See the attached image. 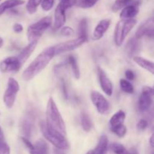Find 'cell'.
<instances>
[{
	"instance_id": "10",
	"label": "cell",
	"mask_w": 154,
	"mask_h": 154,
	"mask_svg": "<svg viewBox=\"0 0 154 154\" xmlns=\"http://www.w3.org/2000/svg\"><path fill=\"white\" fill-rule=\"evenodd\" d=\"M22 65L20 63L17 57H8L0 63V71L4 73L17 72Z\"/></svg>"
},
{
	"instance_id": "44",
	"label": "cell",
	"mask_w": 154,
	"mask_h": 154,
	"mask_svg": "<svg viewBox=\"0 0 154 154\" xmlns=\"http://www.w3.org/2000/svg\"><path fill=\"white\" fill-rule=\"evenodd\" d=\"M2 140H4V134H3L1 127H0V141H2Z\"/></svg>"
},
{
	"instance_id": "18",
	"label": "cell",
	"mask_w": 154,
	"mask_h": 154,
	"mask_svg": "<svg viewBox=\"0 0 154 154\" xmlns=\"http://www.w3.org/2000/svg\"><path fill=\"white\" fill-rule=\"evenodd\" d=\"M133 61L142 69H145L146 71L150 72L151 74H154V66L153 62L150 61L144 57H138V56H135L133 57Z\"/></svg>"
},
{
	"instance_id": "35",
	"label": "cell",
	"mask_w": 154,
	"mask_h": 154,
	"mask_svg": "<svg viewBox=\"0 0 154 154\" xmlns=\"http://www.w3.org/2000/svg\"><path fill=\"white\" fill-rule=\"evenodd\" d=\"M11 149L5 140L0 141V154H10Z\"/></svg>"
},
{
	"instance_id": "40",
	"label": "cell",
	"mask_w": 154,
	"mask_h": 154,
	"mask_svg": "<svg viewBox=\"0 0 154 154\" xmlns=\"http://www.w3.org/2000/svg\"><path fill=\"white\" fill-rule=\"evenodd\" d=\"M125 76H126L127 81H133L135 78V75L132 70L130 69H128L125 72Z\"/></svg>"
},
{
	"instance_id": "43",
	"label": "cell",
	"mask_w": 154,
	"mask_h": 154,
	"mask_svg": "<svg viewBox=\"0 0 154 154\" xmlns=\"http://www.w3.org/2000/svg\"><path fill=\"white\" fill-rule=\"evenodd\" d=\"M150 147L153 148V134H152L150 138Z\"/></svg>"
},
{
	"instance_id": "15",
	"label": "cell",
	"mask_w": 154,
	"mask_h": 154,
	"mask_svg": "<svg viewBox=\"0 0 154 154\" xmlns=\"http://www.w3.org/2000/svg\"><path fill=\"white\" fill-rule=\"evenodd\" d=\"M33 129V117L30 114L23 119L20 123V129L25 138H28L31 136Z\"/></svg>"
},
{
	"instance_id": "7",
	"label": "cell",
	"mask_w": 154,
	"mask_h": 154,
	"mask_svg": "<svg viewBox=\"0 0 154 154\" xmlns=\"http://www.w3.org/2000/svg\"><path fill=\"white\" fill-rule=\"evenodd\" d=\"M153 89L150 87H144L138 98V108L141 111H146L153 103Z\"/></svg>"
},
{
	"instance_id": "47",
	"label": "cell",
	"mask_w": 154,
	"mask_h": 154,
	"mask_svg": "<svg viewBox=\"0 0 154 154\" xmlns=\"http://www.w3.org/2000/svg\"><path fill=\"white\" fill-rule=\"evenodd\" d=\"M86 154H94V153H93V150H89V151Z\"/></svg>"
},
{
	"instance_id": "17",
	"label": "cell",
	"mask_w": 154,
	"mask_h": 154,
	"mask_svg": "<svg viewBox=\"0 0 154 154\" xmlns=\"http://www.w3.org/2000/svg\"><path fill=\"white\" fill-rule=\"evenodd\" d=\"M38 42H30L27 46H26L22 50L20 54L18 55L17 59L19 60L20 63L21 65L24 64L25 62L28 60V58H29V57L31 56V54H32L33 51L35 49L36 46H37Z\"/></svg>"
},
{
	"instance_id": "26",
	"label": "cell",
	"mask_w": 154,
	"mask_h": 154,
	"mask_svg": "<svg viewBox=\"0 0 154 154\" xmlns=\"http://www.w3.org/2000/svg\"><path fill=\"white\" fill-rule=\"evenodd\" d=\"M87 28H88V24H87V18H83L80 20L79 25H78V32H79V37L85 38L88 40L87 37Z\"/></svg>"
},
{
	"instance_id": "32",
	"label": "cell",
	"mask_w": 154,
	"mask_h": 154,
	"mask_svg": "<svg viewBox=\"0 0 154 154\" xmlns=\"http://www.w3.org/2000/svg\"><path fill=\"white\" fill-rule=\"evenodd\" d=\"M99 0H80L78 3V5L82 8H90L94 6Z\"/></svg>"
},
{
	"instance_id": "13",
	"label": "cell",
	"mask_w": 154,
	"mask_h": 154,
	"mask_svg": "<svg viewBox=\"0 0 154 154\" xmlns=\"http://www.w3.org/2000/svg\"><path fill=\"white\" fill-rule=\"evenodd\" d=\"M111 24L109 19H104L101 20L95 28L93 33V39L94 41H99L104 36L105 33L108 31Z\"/></svg>"
},
{
	"instance_id": "6",
	"label": "cell",
	"mask_w": 154,
	"mask_h": 154,
	"mask_svg": "<svg viewBox=\"0 0 154 154\" xmlns=\"http://www.w3.org/2000/svg\"><path fill=\"white\" fill-rule=\"evenodd\" d=\"M87 42V39L78 37L75 39H72V40L67 41L66 42L58 44V45H55V46H53L54 47V55H59V54H63V53L68 52V51H73V50H75L78 48H79L80 46H81L83 44H84Z\"/></svg>"
},
{
	"instance_id": "16",
	"label": "cell",
	"mask_w": 154,
	"mask_h": 154,
	"mask_svg": "<svg viewBox=\"0 0 154 154\" xmlns=\"http://www.w3.org/2000/svg\"><path fill=\"white\" fill-rule=\"evenodd\" d=\"M140 48H141V45H140L139 40L135 38H132L128 41L125 50H126V53L128 57H134L139 52Z\"/></svg>"
},
{
	"instance_id": "45",
	"label": "cell",
	"mask_w": 154,
	"mask_h": 154,
	"mask_svg": "<svg viewBox=\"0 0 154 154\" xmlns=\"http://www.w3.org/2000/svg\"><path fill=\"white\" fill-rule=\"evenodd\" d=\"M54 154H64L63 153V150H58V149H55L54 150Z\"/></svg>"
},
{
	"instance_id": "20",
	"label": "cell",
	"mask_w": 154,
	"mask_h": 154,
	"mask_svg": "<svg viewBox=\"0 0 154 154\" xmlns=\"http://www.w3.org/2000/svg\"><path fill=\"white\" fill-rule=\"evenodd\" d=\"M123 21H124L123 20L119 21L116 25L115 30H114V42L117 47L122 46L125 40L123 33Z\"/></svg>"
},
{
	"instance_id": "37",
	"label": "cell",
	"mask_w": 154,
	"mask_h": 154,
	"mask_svg": "<svg viewBox=\"0 0 154 154\" xmlns=\"http://www.w3.org/2000/svg\"><path fill=\"white\" fill-rule=\"evenodd\" d=\"M148 126V122L145 119H141L138 121V123H137V128H138V130L140 131H144Z\"/></svg>"
},
{
	"instance_id": "30",
	"label": "cell",
	"mask_w": 154,
	"mask_h": 154,
	"mask_svg": "<svg viewBox=\"0 0 154 154\" xmlns=\"http://www.w3.org/2000/svg\"><path fill=\"white\" fill-rule=\"evenodd\" d=\"M110 149L115 154H128L127 149L119 143H112L110 145Z\"/></svg>"
},
{
	"instance_id": "41",
	"label": "cell",
	"mask_w": 154,
	"mask_h": 154,
	"mask_svg": "<svg viewBox=\"0 0 154 154\" xmlns=\"http://www.w3.org/2000/svg\"><path fill=\"white\" fill-rule=\"evenodd\" d=\"M13 30L14 32L20 33L21 32H23V26L20 23H15L13 26Z\"/></svg>"
},
{
	"instance_id": "46",
	"label": "cell",
	"mask_w": 154,
	"mask_h": 154,
	"mask_svg": "<svg viewBox=\"0 0 154 154\" xmlns=\"http://www.w3.org/2000/svg\"><path fill=\"white\" fill-rule=\"evenodd\" d=\"M3 44H4V41H3V39L1 37H0V48L3 46Z\"/></svg>"
},
{
	"instance_id": "38",
	"label": "cell",
	"mask_w": 154,
	"mask_h": 154,
	"mask_svg": "<svg viewBox=\"0 0 154 154\" xmlns=\"http://www.w3.org/2000/svg\"><path fill=\"white\" fill-rule=\"evenodd\" d=\"M61 89H62V93H63V97H64L65 99L67 100V99H69V91H68L66 83L64 80H62L61 81Z\"/></svg>"
},
{
	"instance_id": "25",
	"label": "cell",
	"mask_w": 154,
	"mask_h": 154,
	"mask_svg": "<svg viewBox=\"0 0 154 154\" xmlns=\"http://www.w3.org/2000/svg\"><path fill=\"white\" fill-rule=\"evenodd\" d=\"M81 126H82L83 129L85 132H90L93 128V123L90 117L89 114H87L86 112L81 113Z\"/></svg>"
},
{
	"instance_id": "24",
	"label": "cell",
	"mask_w": 154,
	"mask_h": 154,
	"mask_svg": "<svg viewBox=\"0 0 154 154\" xmlns=\"http://www.w3.org/2000/svg\"><path fill=\"white\" fill-rule=\"evenodd\" d=\"M68 63L70 65L72 68V71L73 72V75L76 79H79L81 77V72H80V68L78 66L77 59L73 55H71L68 57Z\"/></svg>"
},
{
	"instance_id": "39",
	"label": "cell",
	"mask_w": 154,
	"mask_h": 154,
	"mask_svg": "<svg viewBox=\"0 0 154 154\" xmlns=\"http://www.w3.org/2000/svg\"><path fill=\"white\" fill-rule=\"evenodd\" d=\"M21 140H22L23 143L24 144V145L26 146V147H27V148L29 149V150H32L33 149V147H34V145H33V144H32L31 142H30L29 140L28 139V138H25V137H22L21 138Z\"/></svg>"
},
{
	"instance_id": "4",
	"label": "cell",
	"mask_w": 154,
	"mask_h": 154,
	"mask_svg": "<svg viewBox=\"0 0 154 154\" xmlns=\"http://www.w3.org/2000/svg\"><path fill=\"white\" fill-rule=\"evenodd\" d=\"M52 23L51 17H45L38 22L32 24L27 29V38L30 42H38Z\"/></svg>"
},
{
	"instance_id": "21",
	"label": "cell",
	"mask_w": 154,
	"mask_h": 154,
	"mask_svg": "<svg viewBox=\"0 0 154 154\" xmlns=\"http://www.w3.org/2000/svg\"><path fill=\"white\" fill-rule=\"evenodd\" d=\"M108 148V139L105 135H101L97 146L93 150L94 154H106Z\"/></svg>"
},
{
	"instance_id": "28",
	"label": "cell",
	"mask_w": 154,
	"mask_h": 154,
	"mask_svg": "<svg viewBox=\"0 0 154 154\" xmlns=\"http://www.w3.org/2000/svg\"><path fill=\"white\" fill-rule=\"evenodd\" d=\"M120 86L121 90L124 93H128V94H132L134 93V87L132 84L127 81L126 79H121L120 81Z\"/></svg>"
},
{
	"instance_id": "23",
	"label": "cell",
	"mask_w": 154,
	"mask_h": 154,
	"mask_svg": "<svg viewBox=\"0 0 154 154\" xmlns=\"http://www.w3.org/2000/svg\"><path fill=\"white\" fill-rule=\"evenodd\" d=\"M125 119H126V114H125L124 111H123L122 110L117 111L110 120L111 128L123 124Z\"/></svg>"
},
{
	"instance_id": "48",
	"label": "cell",
	"mask_w": 154,
	"mask_h": 154,
	"mask_svg": "<svg viewBox=\"0 0 154 154\" xmlns=\"http://www.w3.org/2000/svg\"><path fill=\"white\" fill-rule=\"evenodd\" d=\"M0 1H1V0H0Z\"/></svg>"
},
{
	"instance_id": "9",
	"label": "cell",
	"mask_w": 154,
	"mask_h": 154,
	"mask_svg": "<svg viewBox=\"0 0 154 154\" xmlns=\"http://www.w3.org/2000/svg\"><path fill=\"white\" fill-rule=\"evenodd\" d=\"M154 35V20L153 17L146 20L143 22L135 32V38L140 40L144 36L153 38Z\"/></svg>"
},
{
	"instance_id": "27",
	"label": "cell",
	"mask_w": 154,
	"mask_h": 154,
	"mask_svg": "<svg viewBox=\"0 0 154 154\" xmlns=\"http://www.w3.org/2000/svg\"><path fill=\"white\" fill-rule=\"evenodd\" d=\"M132 2H134V0H115L111 8L113 11L117 12L129 5Z\"/></svg>"
},
{
	"instance_id": "5",
	"label": "cell",
	"mask_w": 154,
	"mask_h": 154,
	"mask_svg": "<svg viewBox=\"0 0 154 154\" xmlns=\"http://www.w3.org/2000/svg\"><path fill=\"white\" fill-rule=\"evenodd\" d=\"M20 90V85L17 81L10 78L8 81L7 88L3 96V102L8 108H11L14 105L17 95Z\"/></svg>"
},
{
	"instance_id": "8",
	"label": "cell",
	"mask_w": 154,
	"mask_h": 154,
	"mask_svg": "<svg viewBox=\"0 0 154 154\" xmlns=\"http://www.w3.org/2000/svg\"><path fill=\"white\" fill-rule=\"evenodd\" d=\"M90 98L99 114H106L109 111L110 104L103 95L97 91H92Z\"/></svg>"
},
{
	"instance_id": "34",
	"label": "cell",
	"mask_w": 154,
	"mask_h": 154,
	"mask_svg": "<svg viewBox=\"0 0 154 154\" xmlns=\"http://www.w3.org/2000/svg\"><path fill=\"white\" fill-rule=\"evenodd\" d=\"M54 2H55V0H42L41 6L45 11H48L52 8Z\"/></svg>"
},
{
	"instance_id": "42",
	"label": "cell",
	"mask_w": 154,
	"mask_h": 154,
	"mask_svg": "<svg viewBox=\"0 0 154 154\" xmlns=\"http://www.w3.org/2000/svg\"><path fill=\"white\" fill-rule=\"evenodd\" d=\"M128 154H139L138 153V150L135 147H132L129 150H128Z\"/></svg>"
},
{
	"instance_id": "12",
	"label": "cell",
	"mask_w": 154,
	"mask_h": 154,
	"mask_svg": "<svg viewBox=\"0 0 154 154\" xmlns=\"http://www.w3.org/2000/svg\"><path fill=\"white\" fill-rule=\"evenodd\" d=\"M139 1L132 2L129 5L122 9V11L120 12V14L122 20L134 19V17H136L139 12Z\"/></svg>"
},
{
	"instance_id": "33",
	"label": "cell",
	"mask_w": 154,
	"mask_h": 154,
	"mask_svg": "<svg viewBox=\"0 0 154 154\" xmlns=\"http://www.w3.org/2000/svg\"><path fill=\"white\" fill-rule=\"evenodd\" d=\"M76 2V0H60V3L58 5H60L63 9L66 11L67 9L73 7Z\"/></svg>"
},
{
	"instance_id": "36",
	"label": "cell",
	"mask_w": 154,
	"mask_h": 154,
	"mask_svg": "<svg viewBox=\"0 0 154 154\" xmlns=\"http://www.w3.org/2000/svg\"><path fill=\"white\" fill-rule=\"evenodd\" d=\"M60 34L63 36H71L75 34V31L71 27L64 26L62 27L61 30H60Z\"/></svg>"
},
{
	"instance_id": "22",
	"label": "cell",
	"mask_w": 154,
	"mask_h": 154,
	"mask_svg": "<svg viewBox=\"0 0 154 154\" xmlns=\"http://www.w3.org/2000/svg\"><path fill=\"white\" fill-rule=\"evenodd\" d=\"M23 0H5L0 5V16L2 15L6 11L12 9L17 6L24 4Z\"/></svg>"
},
{
	"instance_id": "31",
	"label": "cell",
	"mask_w": 154,
	"mask_h": 154,
	"mask_svg": "<svg viewBox=\"0 0 154 154\" xmlns=\"http://www.w3.org/2000/svg\"><path fill=\"white\" fill-rule=\"evenodd\" d=\"M111 130L120 138H123L127 132V129L124 124L120 125V126H115V127H111Z\"/></svg>"
},
{
	"instance_id": "2",
	"label": "cell",
	"mask_w": 154,
	"mask_h": 154,
	"mask_svg": "<svg viewBox=\"0 0 154 154\" xmlns=\"http://www.w3.org/2000/svg\"><path fill=\"white\" fill-rule=\"evenodd\" d=\"M46 123L51 129L60 132L62 135H66V127L64 120L56 105L53 98L48 100L46 110Z\"/></svg>"
},
{
	"instance_id": "14",
	"label": "cell",
	"mask_w": 154,
	"mask_h": 154,
	"mask_svg": "<svg viewBox=\"0 0 154 154\" xmlns=\"http://www.w3.org/2000/svg\"><path fill=\"white\" fill-rule=\"evenodd\" d=\"M66 20V10L63 9L60 5L57 6L54 13V29H59L64 26Z\"/></svg>"
},
{
	"instance_id": "19",
	"label": "cell",
	"mask_w": 154,
	"mask_h": 154,
	"mask_svg": "<svg viewBox=\"0 0 154 154\" xmlns=\"http://www.w3.org/2000/svg\"><path fill=\"white\" fill-rule=\"evenodd\" d=\"M34 147L30 150V154H49V147L45 141L39 139L35 143Z\"/></svg>"
},
{
	"instance_id": "11",
	"label": "cell",
	"mask_w": 154,
	"mask_h": 154,
	"mask_svg": "<svg viewBox=\"0 0 154 154\" xmlns=\"http://www.w3.org/2000/svg\"><path fill=\"white\" fill-rule=\"evenodd\" d=\"M98 78L102 91L108 96L113 94V84L105 71L101 67H98Z\"/></svg>"
},
{
	"instance_id": "1",
	"label": "cell",
	"mask_w": 154,
	"mask_h": 154,
	"mask_svg": "<svg viewBox=\"0 0 154 154\" xmlns=\"http://www.w3.org/2000/svg\"><path fill=\"white\" fill-rule=\"evenodd\" d=\"M54 56V47L45 48L23 72V80L29 81L33 79L48 66Z\"/></svg>"
},
{
	"instance_id": "29",
	"label": "cell",
	"mask_w": 154,
	"mask_h": 154,
	"mask_svg": "<svg viewBox=\"0 0 154 154\" xmlns=\"http://www.w3.org/2000/svg\"><path fill=\"white\" fill-rule=\"evenodd\" d=\"M42 0H29L26 4V10L30 14L35 13L38 7L42 3Z\"/></svg>"
},
{
	"instance_id": "3",
	"label": "cell",
	"mask_w": 154,
	"mask_h": 154,
	"mask_svg": "<svg viewBox=\"0 0 154 154\" xmlns=\"http://www.w3.org/2000/svg\"><path fill=\"white\" fill-rule=\"evenodd\" d=\"M40 129L43 136L46 140L53 144L56 149L60 150H66L69 148V141L66 136L54 129H50L46 122L42 120L40 123Z\"/></svg>"
}]
</instances>
